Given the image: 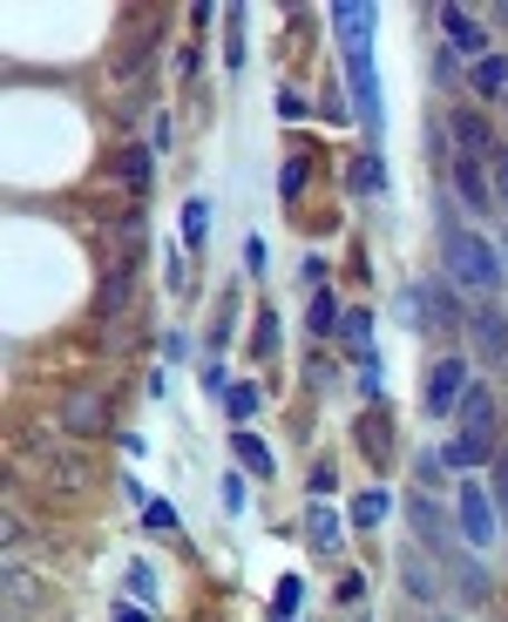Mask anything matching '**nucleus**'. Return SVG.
<instances>
[{"label": "nucleus", "instance_id": "f3484780", "mask_svg": "<svg viewBox=\"0 0 508 622\" xmlns=\"http://www.w3.org/2000/svg\"><path fill=\"white\" fill-rule=\"evenodd\" d=\"M441 569H448V595H455V602H488V569H481V555L461 549V555H448Z\"/></svg>", "mask_w": 508, "mask_h": 622}, {"label": "nucleus", "instance_id": "f704fd0d", "mask_svg": "<svg viewBox=\"0 0 508 622\" xmlns=\"http://www.w3.org/2000/svg\"><path fill=\"white\" fill-rule=\"evenodd\" d=\"M143 527H149V535H177V514H169V501H143Z\"/></svg>", "mask_w": 508, "mask_h": 622}, {"label": "nucleus", "instance_id": "a211bd4d", "mask_svg": "<svg viewBox=\"0 0 508 622\" xmlns=\"http://www.w3.org/2000/svg\"><path fill=\"white\" fill-rule=\"evenodd\" d=\"M346 190H353V197H367V204H380V197H387V156H380V149H360V156L346 162Z\"/></svg>", "mask_w": 508, "mask_h": 622}, {"label": "nucleus", "instance_id": "2f4dec72", "mask_svg": "<svg viewBox=\"0 0 508 622\" xmlns=\"http://www.w3.org/2000/svg\"><path fill=\"white\" fill-rule=\"evenodd\" d=\"M488 184H495V204L508 210V136H495V149H488Z\"/></svg>", "mask_w": 508, "mask_h": 622}, {"label": "nucleus", "instance_id": "ddd939ff", "mask_svg": "<svg viewBox=\"0 0 508 622\" xmlns=\"http://www.w3.org/2000/svg\"><path fill=\"white\" fill-rule=\"evenodd\" d=\"M400 589H407L420 609H434V602H448V569H441L434 555L407 549V555H400Z\"/></svg>", "mask_w": 508, "mask_h": 622}, {"label": "nucleus", "instance_id": "37998d69", "mask_svg": "<svg viewBox=\"0 0 508 622\" xmlns=\"http://www.w3.org/2000/svg\"><path fill=\"white\" fill-rule=\"evenodd\" d=\"M116 622H156V615H149L136 595H123V602H116Z\"/></svg>", "mask_w": 508, "mask_h": 622}, {"label": "nucleus", "instance_id": "3c124183", "mask_svg": "<svg viewBox=\"0 0 508 622\" xmlns=\"http://www.w3.org/2000/svg\"><path fill=\"white\" fill-rule=\"evenodd\" d=\"M353 622H360V615H353Z\"/></svg>", "mask_w": 508, "mask_h": 622}, {"label": "nucleus", "instance_id": "20e7f679", "mask_svg": "<svg viewBox=\"0 0 508 622\" xmlns=\"http://www.w3.org/2000/svg\"><path fill=\"white\" fill-rule=\"evenodd\" d=\"M455 527H461V542L475 549V555H488L508 527H501V514H495V494H488V481H461L455 487Z\"/></svg>", "mask_w": 508, "mask_h": 622}, {"label": "nucleus", "instance_id": "393cba45", "mask_svg": "<svg viewBox=\"0 0 508 622\" xmlns=\"http://www.w3.org/2000/svg\"><path fill=\"white\" fill-rule=\"evenodd\" d=\"M339 318H346V312H339L332 285H319V292H312V305H305V325H312V338H339Z\"/></svg>", "mask_w": 508, "mask_h": 622}, {"label": "nucleus", "instance_id": "6ab92c4d", "mask_svg": "<svg viewBox=\"0 0 508 622\" xmlns=\"http://www.w3.org/2000/svg\"><path fill=\"white\" fill-rule=\"evenodd\" d=\"M353 440H360V454L393 461V426H387V406H367V413H360V426H353Z\"/></svg>", "mask_w": 508, "mask_h": 622}, {"label": "nucleus", "instance_id": "6e6552de", "mask_svg": "<svg viewBox=\"0 0 508 622\" xmlns=\"http://www.w3.org/2000/svg\"><path fill=\"white\" fill-rule=\"evenodd\" d=\"M346 88H353V116L367 122V149H380V129H387V96H380V68H373V48L346 55Z\"/></svg>", "mask_w": 508, "mask_h": 622}, {"label": "nucleus", "instance_id": "c85d7f7f", "mask_svg": "<svg viewBox=\"0 0 508 622\" xmlns=\"http://www.w3.org/2000/svg\"><path fill=\"white\" fill-rule=\"evenodd\" d=\"M305 176H312V156H285V169H279V204H299V197H305Z\"/></svg>", "mask_w": 508, "mask_h": 622}, {"label": "nucleus", "instance_id": "f257e3e1", "mask_svg": "<svg viewBox=\"0 0 508 622\" xmlns=\"http://www.w3.org/2000/svg\"><path fill=\"white\" fill-rule=\"evenodd\" d=\"M434 244H441V271L461 298H501L508 292V271H501V244L488 230H475V217L455 204V190L434 197Z\"/></svg>", "mask_w": 508, "mask_h": 622}, {"label": "nucleus", "instance_id": "8fccbe9b", "mask_svg": "<svg viewBox=\"0 0 508 622\" xmlns=\"http://www.w3.org/2000/svg\"><path fill=\"white\" fill-rule=\"evenodd\" d=\"M501 433H508V393H501Z\"/></svg>", "mask_w": 508, "mask_h": 622}, {"label": "nucleus", "instance_id": "473e14b6", "mask_svg": "<svg viewBox=\"0 0 508 622\" xmlns=\"http://www.w3.org/2000/svg\"><path fill=\"white\" fill-rule=\"evenodd\" d=\"M224 61L244 68V8H224Z\"/></svg>", "mask_w": 508, "mask_h": 622}, {"label": "nucleus", "instance_id": "72a5a7b5", "mask_svg": "<svg viewBox=\"0 0 508 622\" xmlns=\"http://www.w3.org/2000/svg\"><path fill=\"white\" fill-rule=\"evenodd\" d=\"M488 494H495V514H501V527H508V447H501L495 467H488Z\"/></svg>", "mask_w": 508, "mask_h": 622}, {"label": "nucleus", "instance_id": "c9c22d12", "mask_svg": "<svg viewBox=\"0 0 508 622\" xmlns=\"http://www.w3.org/2000/svg\"><path fill=\"white\" fill-rule=\"evenodd\" d=\"M380 386H387V373H380V352H373V359H360V399L380 406Z\"/></svg>", "mask_w": 508, "mask_h": 622}, {"label": "nucleus", "instance_id": "49530a36", "mask_svg": "<svg viewBox=\"0 0 508 622\" xmlns=\"http://www.w3.org/2000/svg\"><path fill=\"white\" fill-rule=\"evenodd\" d=\"M224 507L244 514V481H237V474H224Z\"/></svg>", "mask_w": 508, "mask_h": 622}, {"label": "nucleus", "instance_id": "dca6fc26", "mask_svg": "<svg viewBox=\"0 0 508 622\" xmlns=\"http://www.w3.org/2000/svg\"><path fill=\"white\" fill-rule=\"evenodd\" d=\"M468 102H508V48H495L488 61H475L468 68Z\"/></svg>", "mask_w": 508, "mask_h": 622}, {"label": "nucleus", "instance_id": "c03bdc74", "mask_svg": "<svg viewBox=\"0 0 508 622\" xmlns=\"http://www.w3.org/2000/svg\"><path fill=\"white\" fill-rule=\"evenodd\" d=\"M332 595H339V602H360V595H367V575H339Z\"/></svg>", "mask_w": 508, "mask_h": 622}, {"label": "nucleus", "instance_id": "cd10ccee", "mask_svg": "<svg viewBox=\"0 0 508 622\" xmlns=\"http://www.w3.org/2000/svg\"><path fill=\"white\" fill-rule=\"evenodd\" d=\"M211 244V197H184V250Z\"/></svg>", "mask_w": 508, "mask_h": 622}, {"label": "nucleus", "instance_id": "4c0bfd02", "mask_svg": "<svg viewBox=\"0 0 508 622\" xmlns=\"http://www.w3.org/2000/svg\"><path fill=\"white\" fill-rule=\"evenodd\" d=\"M279 116H285V122H305V116H312V102L299 96V88H279Z\"/></svg>", "mask_w": 508, "mask_h": 622}, {"label": "nucleus", "instance_id": "423d86ee", "mask_svg": "<svg viewBox=\"0 0 508 622\" xmlns=\"http://www.w3.org/2000/svg\"><path fill=\"white\" fill-rule=\"evenodd\" d=\"M434 28H441V41H448L468 68L495 55V28H488L475 8H461V0H441V8H434Z\"/></svg>", "mask_w": 508, "mask_h": 622}, {"label": "nucleus", "instance_id": "2eb2a0df", "mask_svg": "<svg viewBox=\"0 0 508 622\" xmlns=\"http://www.w3.org/2000/svg\"><path fill=\"white\" fill-rule=\"evenodd\" d=\"M136 278H143V271H96V318H102V325H116V318L136 305Z\"/></svg>", "mask_w": 508, "mask_h": 622}, {"label": "nucleus", "instance_id": "4be33fe9", "mask_svg": "<svg viewBox=\"0 0 508 622\" xmlns=\"http://www.w3.org/2000/svg\"><path fill=\"white\" fill-rule=\"evenodd\" d=\"M428 81H434V96H461V88H468V68H461V55L448 41L428 55Z\"/></svg>", "mask_w": 508, "mask_h": 622}, {"label": "nucleus", "instance_id": "39448f33", "mask_svg": "<svg viewBox=\"0 0 508 622\" xmlns=\"http://www.w3.org/2000/svg\"><path fill=\"white\" fill-rule=\"evenodd\" d=\"M14 461H35V474H41L48 494H81V487L96 481L89 454H81V447H55V440H41V447H21Z\"/></svg>", "mask_w": 508, "mask_h": 622}, {"label": "nucleus", "instance_id": "5701e85b", "mask_svg": "<svg viewBox=\"0 0 508 622\" xmlns=\"http://www.w3.org/2000/svg\"><path fill=\"white\" fill-rule=\"evenodd\" d=\"M339 352H353V359H373V312L353 305L346 318H339Z\"/></svg>", "mask_w": 508, "mask_h": 622}, {"label": "nucleus", "instance_id": "de8ad7c7", "mask_svg": "<svg viewBox=\"0 0 508 622\" xmlns=\"http://www.w3.org/2000/svg\"><path fill=\"white\" fill-rule=\"evenodd\" d=\"M488 28H508V0H495V8H488Z\"/></svg>", "mask_w": 508, "mask_h": 622}, {"label": "nucleus", "instance_id": "a19ab883", "mask_svg": "<svg viewBox=\"0 0 508 622\" xmlns=\"http://www.w3.org/2000/svg\"><path fill=\"white\" fill-rule=\"evenodd\" d=\"M129 595H136V602H156V575H149V569H143V562H136V569H129Z\"/></svg>", "mask_w": 508, "mask_h": 622}, {"label": "nucleus", "instance_id": "c756f323", "mask_svg": "<svg viewBox=\"0 0 508 622\" xmlns=\"http://www.w3.org/2000/svg\"><path fill=\"white\" fill-rule=\"evenodd\" d=\"M251 352H258V359L279 352V312L272 305H258V318H251Z\"/></svg>", "mask_w": 508, "mask_h": 622}, {"label": "nucleus", "instance_id": "4468645a", "mask_svg": "<svg viewBox=\"0 0 508 622\" xmlns=\"http://www.w3.org/2000/svg\"><path fill=\"white\" fill-rule=\"evenodd\" d=\"M156 149L149 142H123L116 156H109V176H116V190H129V197H149L156 190Z\"/></svg>", "mask_w": 508, "mask_h": 622}, {"label": "nucleus", "instance_id": "bb28decb", "mask_svg": "<svg viewBox=\"0 0 508 622\" xmlns=\"http://www.w3.org/2000/svg\"><path fill=\"white\" fill-rule=\"evenodd\" d=\"M387 501H393L387 487H367V494H353V507H346V521H353V527H360V535H367V527H380V521H387Z\"/></svg>", "mask_w": 508, "mask_h": 622}, {"label": "nucleus", "instance_id": "58836bf2", "mask_svg": "<svg viewBox=\"0 0 508 622\" xmlns=\"http://www.w3.org/2000/svg\"><path fill=\"white\" fill-rule=\"evenodd\" d=\"M163 278H169V292H177V298L190 292V285H184V250H163Z\"/></svg>", "mask_w": 508, "mask_h": 622}, {"label": "nucleus", "instance_id": "a878e982", "mask_svg": "<svg viewBox=\"0 0 508 622\" xmlns=\"http://www.w3.org/2000/svg\"><path fill=\"white\" fill-rule=\"evenodd\" d=\"M258 406H265V393H258V379H237L231 393H224V413H231V426L244 433L251 419H258Z\"/></svg>", "mask_w": 508, "mask_h": 622}, {"label": "nucleus", "instance_id": "9d476101", "mask_svg": "<svg viewBox=\"0 0 508 622\" xmlns=\"http://www.w3.org/2000/svg\"><path fill=\"white\" fill-rule=\"evenodd\" d=\"M468 338H475V359H481L488 373H508V305H501V298H481V305H475Z\"/></svg>", "mask_w": 508, "mask_h": 622}, {"label": "nucleus", "instance_id": "f03ea898", "mask_svg": "<svg viewBox=\"0 0 508 622\" xmlns=\"http://www.w3.org/2000/svg\"><path fill=\"white\" fill-rule=\"evenodd\" d=\"M400 318L420 325V332H434V338H468V298L448 285V271H428V278H413L400 292Z\"/></svg>", "mask_w": 508, "mask_h": 622}, {"label": "nucleus", "instance_id": "09e8293b", "mask_svg": "<svg viewBox=\"0 0 508 622\" xmlns=\"http://www.w3.org/2000/svg\"><path fill=\"white\" fill-rule=\"evenodd\" d=\"M495 244H501V271H508V224H501V237H495Z\"/></svg>", "mask_w": 508, "mask_h": 622}, {"label": "nucleus", "instance_id": "412c9836", "mask_svg": "<svg viewBox=\"0 0 508 622\" xmlns=\"http://www.w3.org/2000/svg\"><path fill=\"white\" fill-rule=\"evenodd\" d=\"M231 454H237V467H244V474H258V481H272V474H279L272 447H265V440L251 433V426H244V433H231Z\"/></svg>", "mask_w": 508, "mask_h": 622}, {"label": "nucleus", "instance_id": "aec40b11", "mask_svg": "<svg viewBox=\"0 0 508 622\" xmlns=\"http://www.w3.org/2000/svg\"><path fill=\"white\" fill-rule=\"evenodd\" d=\"M41 602V582L28 575V562H8V622H28Z\"/></svg>", "mask_w": 508, "mask_h": 622}, {"label": "nucleus", "instance_id": "7c9ffc66", "mask_svg": "<svg viewBox=\"0 0 508 622\" xmlns=\"http://www.w3.org/2000/svg\"><path fill=\"white\" fill-rule=\"evenodd\" d=\"M441 481H448V461H441V454H413V487H420V494H441Z\"/></svg>", "mask_w": 508, "mask_h": 622}, {"label": "nucleus", "instance_id": "f8f14e48", "mask_svg": "<svg viewBox=\"0 0 508 622\" xmlns=\"http://www.w3.org/2000/svg\"><path fill=\"white\" fill-rule=\"evenodd\" d=\"M441 122H448L455 156H488L495 149V122H488L481 102H455V109H441Z\"/></svg>", "mask_w": 508, "mask_h": 622}, {"label": "nucleus", "instance_id": "ea45409f", "mask_svg": "<svg viewBox=\"0 0 508 622\" xmlns=\"http://www.w3.org/2000/svg\"><path fill=\"white\" fill-rule=\"evenodd\" d=\"M190 359V332H163V366H177Z\"/></svg>", "mask_w": 508, "mask_h": 622}, {"label": "nucleus", "instance_id": "0eeeda50", "mask_svg": "<svg viewBox=\"0 0 508 622\" xmlns=\"http://www.w3.org/2000/svg\"><path fill=\"white\" fill-rule=\"evenodd\" d=\"M468 386H475L468 359H461V352H441V359L428 366V386H420V413H428V419H455Z\"/></svg>", "mask_w": 508, "mask_h": 622}, {"label": "nucleus", "instance_id": "7ed1b4c3", "mask_svg": "<svg viewBox=\"0 0 508 622\" xmlns=\"http://www.w3.org/2000/svg\"><path fill=\"white\" fill-rule=\"evenodd\" d=\"M400 507H407V527H413V549H420V555L448 562V555L468 549L461 527H455V507H448L441 494H420V487H413V501H400Z\"/></svg>", "mask_w": 508, "mask_h": 622}, {"label": "nucleus", "instance_id": "1a4fd4ad", "mask_svg": "<svg viewBox=\"0 0 508 622\" xmlns=\"http://www.w3.org/2000/svg\"><path fill=\"white\" fill-rule=\"evenodd\" d=\"M109 426H116L109 393H96V386H68V393H61V433H68V440H102Z\"/></svg>", "mask_w": 508, "mask_h": 622}, {"label": "nucleus", "instance_id": "e433bc0d", "mask_svg": "<svg viewBox=\"0 0 508 622\" xmlns=\"http://www.w3.org/2000/svg\"><path fill=\"white\" fill-rule=\"evenodd\" d=\"M265 264H272L265 237H244V271H251V278H265Z\"/></svg>", "mask_w": 508, "mask_h": 622}, {"label": "nucleus", "instance_id": "79ce46f5", "mask_svg": "<svg viewBox=\"0 0 508 622\" xmlns=\"http://www.w3.org/2000/svg\"><path fill=\"white\" fill-rule=\"evenodd\" d=\"M149 149H156V156H163V149H169V116H163V109H156V116H149Z\"/></svg>", "mask_w": 508, "mask_h": 622}, {"label": "nucleus", "instance_id": "b1692460", "mask_svg": "<svg viewBox=\"0 0 508 622\" xmlns=\"http://www.w3.org/2000/svg\"><path fill=\"white\" fill-rule=\"evenodd\" d=\"M305 535H312V549H319V555H339V549H346V535H339V514H332L325 501H312V507H305Z\"/></svg>", "mask_w": 508, "mask_h": 622}, {"label": "nucleus", "instance_id": "603ef678", "mask_svg": "<svg viewBox=\"0 0 508 622\" xmlns=\"http://www.w3.org/2000/svg\"><path fill=\"white\" fill-rule=\"evenodd\" d=\"M501 109H508V102H501Z\"/></svg>", "mask_w": 508, "mask_h": 622}, {"label": "nucleus", "instance_id": "a18cd8bd", "mask_svg": "<svg viewBox=\"0 0 508 622\" xmlns=\"http://www.w3.org/2000/svg\"><path fill=\"white\" fill-rule=\"evenodd\" d=\"M332 487H339V474H332V461H319L312 467V494H332Z\"/></svg>", "mask_w": 508, "mask_h": 622}, {"label": "nucleus", "instance_id": "9b49d317", "mask_svg": "<svg viewBox=\"0 0 508 622\" xmlns=\"http://www.w3.org/2000/svg\"><path fill=\"white\" fill-rule=\"evenodd\" d=\"M448 190H455V204H461L475 224L501 210V204H495V184H488V156H455V169H448Z\"/></svg>", "mask_w": 508, "mask_h": 622}]
</instances>
